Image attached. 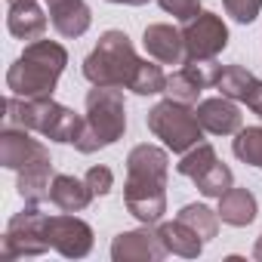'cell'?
I'll list each match as a JSON object with an SVG mask.
<instances>
[{
  "instance_id": "obj_13",
  "label": "cell",
  "mask_w": 262,
  "mask_h": 262,
  "mask_svg": "<svg viewBox=\"0 0 262 262\" xmlns=\"http://www.w3.org/2000/svg\"><path fill=\"white\" fill-rule=\"evenodd\" d=\"M194 111H198V120L204 126V133H213V136H234L244 126V114L234 105V99H228V96L204 99Z\"/></svg>"
},
{
  "instance_id": "obj_26",
  "label": "cell",
  "mask_w": 262,
  "mask_h": 262,
  "mask_svg": "<svg viewBox=\"0 0 262 262\" xmlns=\"http://www.w3.org/2000/svg\"><path fill=\"white\" fill-rule=\"evenodd\" d=\"M213 161H219V158H216V151H213V145H207V142H198L194 148H188V151L182 155V161L176 164V173L194 182V179H198V176H201V173H204L210 164H213Z\"/></svg>"
},
{
  "instance_id": "obj_21",
  "label": "cell",
  "mask_w": 262,
  "mask_h": 262,
  "mask_svg": "<svg viewBox=\"0 0 262 262\" xmlns=\"http://www.w3.org/2000/svg\"><path fill=\"white\" fill-rule=\"evenodd\" d=\"M179 222H185L204 244L207 241H213L216 234H219V213L216 210H210V207H204V204H185L182 210H179V216H176Z\"/></svg>"
},
{
  "instance_id": "obj_2",
  "label": "cell",
  "mask_w": 262,
  "mask_h": 262,
  "mask_svg": "<svg viewBox=\"0 0 262 262\" xmlns=\"http://www.w3.org/2000/svg\"><path fill=\"white\" fill-rule=\"evenodd\" d=\"M68 65V53L56 40H34L22 50V56L7 71V90L22 99L53 96L62 71Z\"/></svg>"
},
{
  "instance_id": "obj_5",
  "label": "cell",
  "mask_w": 262,
  "mask_h": 262,
  "mask_svg": "<svg viewBox=\"0 0 262 262\" xmlns=\"http://www.w3.org/2000/svg\"><path fill=\"white\" fill-rule=\"evenodd\" d=\"M139 56L136 47L123 31H105L99 37V43L93 47V53L83 59V77L93 86H117V90H129L136 68H139Z\"/></svg>"
},
{
  "instance_id": "obj_6",
  "label": "cell",
  "mask_w": 262,
  "mask_h": 262,
  "mask_svg": "<svg viewBox=\"0 0 262 262\" xmlns=\"http://www.w3.org/2000/svg\"><path fill=\"white\" fill-rule=\"evenodd\" d=\"M148 129L176 155H185L188 148H194L204 139V126L198 120V111L188 102H176V99H164L158 102L148 117H145Z\"/></svg>"
},
{
  "instance_id": "obj_15",
  "label": "cell",
  "mask_w": 262,
  "mask_h": 262,
  "mask_svg": "<svg viewBox=\"0 0 262 262\" xmlns=\"http://www.w3.org/2000/svg\"><path fill=\"white\" fill-rule=\"evenodd\" d=\"M47 25H50V19L40 10L37 0H13L10 10H7V28L16 40L34 43L47 34Z\"/></svg>"
},
{
  "instance_id": "obj_29",
  "label": "cell",
  "mask_w": 262,
  "mask_h": 262,
  "mask_svg": "<svg viewBox=\"0 0 262 262\" xmlns=\"http://www.w3.org/2000/svg\"><path fill=\"white\" fill-rule=\"evenodd\" d=\"M83 179H86V185L93 188V194H99V198L114 188V173H111L108 167H102V164H99V167H90Z\"/></svg>"
},
{
  "instance_id": "obj_32",
  "label": "cell",
  "mask_w": 262,
  "mask_h": 262,
  "mask_svg": "<svg viewBox=\"0 0 262 262\" xmlns=\"http://www.w3.org/2000/svg\"><path fill=\"white\" fill-rule=\"evenodd\" d=\"M108 4H126V7H142L148 0H108Z\"/></svg>"
},
{
  "instance_id": "obj_3",
  "label": "cell",
  "mask_w": 262,
  "mask_h": 262,
  "mask_svg": "<svg viewBox=\"0 0 262 262\" xmlns=\"http://www.w3.org/2000/svg\"><path fill=\"white\" fill-rule=\"evenodd\" d=\"M7 123L25 126L31 133H40L43 139L65 142V145H74L80 129H83V117L74 114L71 108L53 102V96L22 99V96L10 93V99H7Z\"/></svg>"
},
{
  "instance_id": "obj_27",
  "label": "cell",
  "mask_w": 262,
  "mask_h": 262,
  "mask_svg": "<svg viewBox=\"0 0 262 262\" xmlns=\"http://www.w3.org/2000/svg\"><path fill=\"white\" fill-rule=\"evenodd\" d=\"M222 7L234 22L250 25V22H256V16L262 10V0H222Z\"/></svg>"
},
{
  "instance_id": "obj_22",
  "label": "cell",
  "mask_w": 262,
  "mask_h": 262,
  "mask_svg": "<svg viewBox=\"0 0 262 262\" xmlns=\"http://www.w3.org/2000/svg\"><path fill=\"white\" fill-rule=\"evenodd\" d=\"M253 80H256V74L247 71L244 65H225V68L219 71V77H216V90H219L222 96L234 99V102H244Z\"/></svg>"
},
{
  "instance_id": "obj_8",
  "label": "cell",
  "mask_w": 262,
  "mask_h": 262,
  "mask_svg": "<svg viewBox=\"0 0 262 262\" xmlns=\"http://www.w3.org/2000/svg\"><path fill=\"white\" fill-rule=\"evenodd\" d=\"M182 37H185V53L191 62L216 59L228 47V28H225L222 16H216V13H198L191 22H185Z\"/></svg>"
},
{
  "instance_id": "obj_7",
  "label": "cell",
  "mask_w": 262,
  "mask_h": 262,
  "mask_svg": "<svg viewBox=\"0 0 262 262\" xmlns=\"http://www.w3.org/2000/svg\"><path fill=\"white\" fill-rule=\"evenodd\" d=\"M47 222H50V216L40 213L34 204H28V210L16 213V216L7 222V231H4V259L40 256V253H47V250H50Z\"/></svg>"
},
{
  "instance_id": "obj_1",
  "label": "cell",
  "mask_w": 262,
  "mask_h": 262,
  "mask_svg": "<svg viewBox=\"0 0 262 262\" xmlns=\"http://www.w3.org/2000/svg\"><path fill=\"white\" fill-rule=\"evenodd\" d=\"M167 173L170 158L158 145H136L126 158L123 204L142 225H158L167 213Z\"/></svg>"
},
{
  "instance_id": "obj_20",
  "label": "cell",
  "mask_w": 262,
  "mask_h": 262,
  "mask_svg": "<svg viewBox=\"0 0 262 262\" xmlns=\"http://www.w3.org/2000/svg\"><path fill=\"white\" fill-rule=\"evenodd\" d=\"M158 237L164 241V247H167V253H173V256H185V259H198L201 256V250H204V241L185 225V222H164V225H158Z\"/></svg>"
},
{
  "instance_id": "obj_24",
  "label": "cell",
  "mask_w": 262,
  "mask_h": 262,
  "mask_svg": "<svg viewBox=\"0 0 262 262\" xmlns=\"http://www.w3.org/2000/svg\"><path fill=\"white\" fill-rule=\"evenodd\" d=\"M129 90H133L136 96H158V93H164L167 90V74H164L161 62L142 59L136 74H133V80H129Z\"/></svg>"
},
{
  "instance_id": "obj_23",
  "label": "cell",
  "mask_w": 262,
  "mask_h": 262,
  "mask_svg": "<svg viewBox=\"0 0 262 262\" xmlns=\"http://www.w3.org/2000/svg\"><path fill=\"white\" fill-rule=\"evenodd\" d=\"M231 151L237 161L262 170V126H241L234 133V142H231Z\"/></svg>"
},
{
  "instance_id": "obj_18",
  "label": "cell",
  "mask_w": 262,
  "mask_h": 262,
  "mask_svg": "<svg viewBox=\"0 0 262 262\" xmlns=\"http://www.w3.org/2000/svg\"><path fill=\"white\" fill-rule=\"evenodd\" d=\"M219 219L225 222V225H234V228H244V225H250L253 219H256V213H259V207H256V198H253V191H247V188H228L222 198H219Z\"/></svg>"
},
{
  "instance_id": "obj_25",
  "label": "cell",
  "mask_w": 262,
  "mask_h": 262,
  "mask_svg": "<svg viewBox=\"0 0 262 262\" xmlns=\"http://www.w3.org/2000/svg\"><path fill=\"white\" fill-rule=\"evenodd\" d=\"M194 185H198V191L204 194V198H222L231 185H234V176H231V170L222 164V161H213L198 179H194Z\"/></svg>"
},
{
  "instance_id": "obj_4",
  "label": "cell",
  "mask_w": 262,
  "mask_h": 262,
  "mask_svg": "<svg viewBox=\"0 0 262 262\" xmlns=\"http://www.w3.org/2000/svg\"><path fill=\"white\" fill-rule=\"evenodd\" d=\"M126 133V105L117 86H93L86 93V114L83 129L74 142L80 155H93L99 148L114 145Z\"/></svg>"
},
{
  "instance_id": "obj_28",
  "label": "cell",
  "mask_w": 262,
  "mask_h": 262,
  "mask_svg": "<svg viewBox=\"0 0 262 262\" xmlns=\"http://www.w3.org/2000/svg\"><path fill=\"white\" fill-rule=\"evenodd\" d=\"M158 4L164 13H170L179 22H191L201 13V0H158Z\"/></svg>"
},
{
  "instance_id": "obj_19",
  "label": "cell",
  "mask_w": 262,
  "mask_h": 262,
  "mask_svg": "<svg viewBox=\"0 0 262 262\" xmlns=\"http://www.w3.org/2000/svg\"><path fill=\"white\" fill-rule=\"evenodd\" d=\"M53 179H56V173H53V161H40V164L22 170V173H19V182H16L19 198H22L25 204L40 207V204L50 198V185H53Z\"/></svg>"
},
{
  "instance_id": "obj_30",
  "label": "cell",
  "mask_w": 262,
  "mask_h": 262,
  "mask_svg": "<svg viewBox=\"0 0 262 262\" xmlns=\"http://www.w3.org/2000/svg\"><path fill=\"white\" fill-rule=\"evenodd\" d=\"M244 105L253 111V114H259L262 117V80L256 77L253 83H250V93H247V99H244Z\"/></svg>"
},
{
  "instance_id": "obj_14",
  "label": "cell",
  "mask_w": 262,
  "mask_h": 262,
  "mask_svg": "<svg viewBox=\"0 0 262 262\" xmlns=\"http://www.w3.org/2000/svg\"><path fill=\"white\" fill-rule=\"evenodd\" d=\"M142 43H145V53L161 62V65H185L188 62V53H185V37L182 31H176L173 25H148L145 34H142Z\"/></svg>"
},
{
  "instance_id": "obj_31",
  "label": "cell",
  "mask_w": 262,
  "mask_h": 262,
  "mask_svg": "<svg viewBox=\"0 0 262 262\" xmlns=\"http://www.w3.org/2000/svg\"><path fill=\"white\" fill-rule=\"evenodd\" d=\"M253 259H256V262H262V234L256 237V247H253Z\"/></svg>"
},
{
  "instance_id": "obj_17",
  "label": "cell",
  "mask_w": 262,
  "mask_h": 262,
  "mask_svg": "<svg viewBox=\"0 0 262 262\" xmlns=\"http://www.w3.org/2000/svg\"><path fill=\"white\" fill-rule=\"evenodd\" d=\"M93 188L86 185V179H77V176H62L56 173L53 185H50V201L62 210V213H80L90 207L93 201Z\"/></svg>"
},
{
  "instance_id": "obj_9",
  "label": "cell",
  "mask_w": 262,
  "mask_h": 262,
  "mask_svg": "<svg viewBox=\"0 0 262 262\" xmlns=\"http://www.w3.org/2000/svg\"><path fill=\"white\" fill-rule=\"evenodd\" d=\"M40 161H53L47 145L31 139V129L7 123L4 133H0V164H4L7 170L22 173V170L34 167V164H40Z\"/></svg>"
},
{
  "instance_id": "obj_10",
  "label": "cell",
  "mask_w": 262,
  "mask_h": 262,
  "mask_svg": "<svg viewBox=\"0 0 262 262\" xmlns=\"http://www.w3.org/2000/svg\"><path fill=\"white\" fill-rule=\"evenodd\" d=\"M47 237H50V247L59 250L62 256L68 259H83L90 250H93V228L77 219L74 213H59V216H50L47 222Z\"/></svg>"
},
{
  "instance_id": "obj_12",
  "label": "cell",
  "mask_w": 262,
  "mask_h": 262,
  "mask_svg": "<svg viewBox=\"0 0 262 262\" xmlns=\"http://www.w3.org/2000/svg\"><path fill=\"white\" fill-rule=\"evenodd\" d=\"M167 256L164 241L158 231L136 228V231H120L111 241V259L114 262H161Z\"/></svg>"
},
{
  "instance_id": "obj_11",
  "label": "cell",
  "mask_w": 262,
  "mask_h": 262,
  "mask_svg": "<svg viewBox=\"0 0 262 262\" xmlns=\"http://www.w3.org/2000/svg\"><path fill=\"white\" fill-rule=\"evenodd\" d=\"M222 65H216L213 59H201V62H185L176 74L167 77V96L176 99V102H198V96L207 90V86H216V77H219Z\"/></svg>"
},
{
  "instance_id": "obj_16",
  "label": "cell",
  "mask_w": 262,
  "mask_h": 262,
  "mask_svg": "<svg viewBox=\"0 0 262 262\" xmlns=\"http://www.w3.org/2000/svg\"><path fill=\"white\" fill-rule=\"evenodd\" d=\"M47 13H50L56 34H62L68 40L86 34L93 25V13L83 0H47Z\"/></svg>"
},
{
  "instance_id": "obj_33",
  "label": "cell",
  "mask_w": 262,
  "mask_h": 262,
  "mask_svg": "<svg viewBox=\"0 0 262 262\" xmlns=\"http://www.w3.org/2000/svg\"><path fill=\"white\" fill-rule=\"evenodd\" d=\"M10 4H13V0H10Z\"/></svg>"
}]
</instances>
